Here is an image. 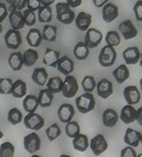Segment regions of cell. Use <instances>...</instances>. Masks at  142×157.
Segmentation results:
<instances>
[{
    "label": "cell",
    "instance_id": "2e32d148",
    "mask_svg": "<svg viewBox=\"0 0 142 157\" xmlns=\"http://www.w3.org/2000/svg\"><path fill=\"white\" fill-rule=\"evenodd\" d=\"M75 116V108L69 104V103H64L59 106L58 109V118L62 123H68Z\"/></svg>",
    "mask_w": 142,
    "mask_h": 157
},
{
    "label": "cell",
    "instance_id": "9c48e42d",
    "mask_svg": "<svg viewBox=\"0 0 142 157\" xmlns=\"http://www.w3.org/2000/svg\"><path fill=\"white\" fill-rule=\"evenodd\" d=\"M90 148L95 156H100L108 149V142L103 135H96L90 141Z\"/></svg>",
    "mask_w": 142,
    "mask_h": 157
},
{
    "label": "cell",
    "instance_id": "d590c367",
    "mask_svg": "<svg viewBox=\"0 0 142 157\" xmlns=\"http://www.w3.org/2000/svg\"><path fill=\"white\" fill-rule=\"evenodd\" d=\"M7 119L8 122L12 124V125H18L19 123H22L24 119V116L22 113V111L17 108H13L8 111L7 113Z\"/></svg>",
    "mask_w": 142,
    "mask_h": 157
},
{
    "label": "cell",
    "instance_id": "d4e9b609",
    "mask_svg": "<svg viewBox=\"0 0 142 157\" xmlns=\"http://www.w3.org/2000/svg\"><path fill=\"white\" fill-rule=\"evenodd\" d=\"M38 106H39V102H38V97L37 96H34V94H26L24 97L23 108L27 113L36 112Z\"/></svg>",
    "mask_w": 142,
    "mask_h": 157
},
{
    "label": "cell",
    "instance_id": "f907efd6",
    "mask_svg": "<svg viewBox=\"0 0 142 157\" xmlns=\"http://www.w3.org/2000/svg\"><path fill=\"white\" fill-rule=\"evenodd\" d=\"M136 121L140 124V126H142V106L136 110Z\"/></svg>",
    "mask_w": 142,
    "mask_h": 157
},
{
    "label": "cell",
    "instance_id": "9f6ffc18",
    "mask_svg": "<svg viewBox=\"0 0 142 157\" xmlns=\"http://www.w3.org/2000/svg\"><path fill=\"white\" fill-rule=\"evenodd\" d=\"M2 137H4V134H2V131H1V130H0V140H1V138H2Z\"/></svg>",
    "mask_w": 142,
    "mask_h": 157
},
{
    "label": "cell",
    "instance_id": "6f0895ef",
    "mask_svg": "<svg viewBox=\"0 0 142 157\" xmlns=\"http://www.w3.org/2000/svg\"><path fill=\"white\" fill-rule=\"evenodd\" d=\"M1 32H2V25L0 23V34H1Z\"/></svg>",
    "mask_w": 142,
    "mask_h": 157
},
{
    "label": "cell",
    "instance_id": "d6986e66",
    "mask_svg": "<svg viewBox=\"0 0 142 157\" xmlns=\"http://www.w3.org/2000/svg\"><path fill=\"white\" fill-rule=\"evenodd\" d=\"M91 21H93V17L87 12H79L78 16H76V18H75L76 27L82 32H85L90 27Z\"/></svg>",
    "mask_w": 142,
    "mask_h": 157
},
{
    "label": "cell",
    "instance_id": "8992f818",
    "mask_svg": "<svg viewBox=\"0 0 142 157\" xmlns=\"http://www.w3.org/2000/svg\"><path fill=\"white\" fill-rule=\"evenodd\" d=\"M22 41H23V38H22V34L19 30H14V29H11L6 32L5 34V44L7 48L10 50H18L20 45H22Z\"/></svg>",
    "mask_w": 142,
    "mask_h": 157
},
{
    "label": "cell",
    "instance_id": "603a6c76",
    "mask_svg": "<svg viewBox=\"0 0 142 157\" xmlns=\"http://www.w3.org/2000/svg\"><path fill=\"white\" fill-rule=\"evenodd\" d=\"M117 121H118V115L114 109H107V110L103 111L102 122L104 126H107V128H114V126L117 124Z\"/></svg>",
    "mask_w": 142,
    "mask_h": 157
},
{
    "label": "cell",
    "instance_id": "4fadbf2b",
    "mask_svg": "<svg viewBox=\"0 0 142 157\" xmlns=\"http://www.w3.org/2000/svg\"><path fill=\"white\" fill-rule=\"evenodd\" d=\"M118 17V7L115 4L107 2L102 7V18L105 23H112Z\"/></svg>",
    "mask_w": 142,
    "mask_h": 157
},
{
    "label": "cell",
    "instance_id": "3957f363",
    "mask_svg": "<svg viewBox=\"0 0 142 157\" xmlns=\"http://www.w3.org/2000/svg\"><path fill=\"white\" fill-rule=\"evenodd\" d=\"M116 57L117 53L115 51V47L105 45L102 47L100 56H98V63L102 67H110L116 62Z\"/></svg>",
    "mask_w": 142,
    "mask_h": 157
},
{
    "label": "cell",
    "instance_id": "91938a15",
    "mask_svg": "<svg viewBox=\"0 0 142 157\" xmlns=\"http://www.w3.org/2000/svg\"><path fill=\"white\" fill-rule=\"evenodd\" d=\"M137 156H139V157H142V154H139V155H137Z\"/></svg>",
    "mask_w": 142,
    "mask_h": 157
},
{
    "label": "cell",
    "instance_id": "7402d4cb",
    "mask_svg": "<svg viewBox=\"0 0 142 157\" xmlns=\"http://www.w3.org/2000/svg\"><path fill=\"white\" fill-rule=\"evenodd\" d=\"M61 58V53L56 50H52L50 47H47L44 52V57H43V63L47 65V66H51V67H56L57 63H58V59Z\"/></svg>",
    "mask_w": 142,
    "mask_h": 157
},
{
    "label": "cell",
    "instance_id": "680465c9",
    "mask_svg": "<svg viewBox=\"0 0 142 157\" xmlns=\"http://www.w3.org/2000/svg\"><path fill=\"white\" fill-rule=\"evenodd\" d=\"M140 144L142 145V134H141V138H140Z\"/></svg>",
    "mask_w": 142,
    "mask_h": 157
},
{
    "label": "cell",
    "instance_id": "7bdbcfd3",
    "mask_svg": "<svg viewBox=\"0 0 142 157\" xmlns=\"http://www.w3.org/2000/svg\"><path fill=\"white\" fill-rule=\"evenodd\" d=\"M23 16H24V20H25V25H26V26H33V25L36 24L37 18H36V14H34L33 11L26 8V10H24Z\"/></svg>",
    "mask_w": 142,
    "mask_h": 157
},
{
    "label": "cell",
    "instance_id": "cb8c5ba5",
    "mask_svg": "<svg viewBox=\"0 0 142 157\" xmlns=\"http://www.w3.org/2000/svg\"><path fill=\"white\" fill-rule=\"evenodd\" d=\"M26 92H27V85L23 79H17L16 82H13L11 94L14 98H24L26 96Z\"/></svg>",
    "mask_w": 142,
    "mask_h": 157
},
{
    "label": "cell",
    "instance_id": "f35d334b",
    "mask_svg": "<svg viewBox=\"0 0 142 157\" xmlns=\"http://www.w3.org/2000/svg\"><path fill=\"white\" fill-rule=\"evenodd\" d=\"M105 43L109 46H118L121 43V37L118 34V32L116 31H108L107 36H105Z\"/></svg>",
    "mask_w": 142,
    "mask_h": 157
},
{
    "label": "cell",
    "instance_id": "681fc988",
    "mask_svg": "<svg viewBox=\"0 0 142 157\" xmlns=\"http://www.w3.org/2000/svg\"><path fill=\"white\" fill-rule=\"evenodd\" d=\"M82 1H83V0H66L68 5H69L70 7H72V8L81 6V5H82Z\"/></svg>",
    "mask_w": 142,
    "mask_h": 157
},
{
    "label": "cell",
    "instance_id": "ba28073f",
    "mask_svg": "<svg viewBox=\"0 0 142 157\" xmlns=\"http://www.w3.org/2000/svg\"><path fill=\"white\" fill-rule=\"evenodd\" d=\"M40 145H41V142H40L39 136L36 132H31V134L25 136V138H24V148L27 152L36 154L40 149Z\"/></svg>",
    "mask_w": 142,
    "mask_h": 157
},
{
    "label": "cell",
    "instance_id": "74e56055",
    "mask_svg": "<svg viewBox=\"0 0 142 157\" xmlns=\"http://www.w3.org/2000/svg\"><path fill=\"white\" fill-rule=\"evenodd\" d=\"M96 84L97 82L94 76H85L82 80V87L85 92H93L96 89Z\"/></svg>",
    "mask_w": 142,
    "mask_h": 157
},
{
    "label": "cell",
    "instance_id": "d6a6232c",
    "mask_svg": "<svg viewBox=\"0 0 142 157\" xmlns=\"http://www.w3.org/2000/svg\"><path fill=\"white\" fill-rule=\"evenodd\" d=\"M41 36H43V40L53 43L57 39V27L53 25H44Z\"/></svg>",
    "mask_w": 142,
    "mask_h": 157
},
{
    "label": "cell",
    "instance_id": "ab89813d",
    "mask_svg": "<svg viewBox=\"0 0 142 157\" xmlns=\"http://www.w3.org/2000/svg\"><path fill=\"white\" fill-rule=\"evenodd\" d=\"M45 134H46L47 138H49V141H55L56 138H58L61 134H62V131H61V129H59V125L57 124V123H53V124H51V125L49 126L46 129V131H45Z\"/></svg>",
    "mask_w": 142,
    "mask_h": 157
},
{
    "label": "cell",
    "instance_id": "44dd1931",
    "mask_svg": "<svg viewBox=\"0 0 142 157\" xmlns=\"http://www.w3.org/2000/svg\"><path fill=\"white\" fill-rule=\"evenodd\" d=\"M140 138H141V132H139L137 130L134 129H127L126 134H124V138L123 141L127 145H130L133 148H137L140 144Z\"/></svg>",
    "mask_w": 142,
    "mask_h": 157
},
{
    "label": "cell",
    "instance_id": "5b68a950",
    "mask_svg": "<svg viewBox=\"0 0 142 157\" xmlns=\"http://www.w3.org/2000/svg\"><path fill=\"white\" fill-rule=\"evenodd\" d=\"M24 124L27 129H31L33 131H37L43 129V126L45 124L44 118L41 117L40 115L36 113V112H30L24 117Z\"/></svg>",
    "mask_w": 142,
    "mask_h": 157
},
{
    "label": "cell",
    "instance_id": "60d3db41",
    "mask_svg": "<svg viewBox=\"0 0 142 157\" xmlns=\"http://www.w3.org/2000/svg\"><path fill=\"white\" fill-rule=\"evenodd\" d=\"M14 155V145L11 142H5L0 145V157H12Z\"/></svg>",
    "mask_w": 142,
    "mask_h": 157
},
{
    "label": "cell",
    "instance_id": "c3c4849f",
    "mask_svg": "<svg viewBox=\"0 0 142 157\" xmlns=\"http://www.w3.org/2000/svg\"><path fill=\"white\" fill-rule=\"evenodd\" d=\"M7 17H8L7 6L4 2H0V23H2Z\"/></svg>",
    "mask_w": 142,
    "mask_h": 157
},
{
    "label": "cell",
    "instance_id": "6da1fadb",
    "mask_svg": "<svg viewBox=\"0 0 142 157\" xmlns=\"http://www.w3.org/2000/svg\"><path fill=\"white\" fill-rule=\"evenodd\" d=\"M75 102H76L77 110L81 113L91 112L95 109V105H96V101H95V97L93 92H84L83 94L78 96Z\"/></svg>",
    "mask_w": 142,
    "mask_h": 157
},
{
    "label": "cell",
    "instance_id": "e0dca14e",
    "mask_svg": "<svg viewBox=\"0 0 142 157\" xmlns=\"http://www.w3.org/2000/svg\"><path fill=\"white\" fill-rule=\"evenodd\" d=\"M120 119L124 123V124H130L136 121V109L134 105L132 104H127L122 108L121 113H120Z\"/></svg>",
    "mask_w": 142,
    "mask_h": 157
},
{
    "label": "cell",
    "instance_id": "bcb514c9",
    "mask_svg": "<svg viewBox=\"0 0 142 157\" xmlns=\"http://www.w3.org/2000/svg\"><path fill=\"white\" fill-rule=\"evenodd\" d=\"M121 157H136L137 156V154H136V151L133 147H130V145H128L127 148L121 150Z\"/></svg>",
    "mask_w": 142,
    "mask_h": 157
},
{
    "label": "cell",
    "instance_id": "8fae6325",
    "mask_svg": "<svg viewBox=\"0 0 142 157\" xmlns=\"http://www.w3.org/2000/svg\"><path fill=\"white\" fill-rule=\"evenodd\" d=\"M96 91H97V94H98L100 98L107 99L114 92V85H112V83H111L110 80L103 78L100 82H97V84H96Z\"/></svg>",
    "mask_w": 142,
    "mask_h": 157
},
{
    "label": "cell",
    "instance_id": "8d00e7d4",
    "mask_svg": "<svg viewBox=\"0 0 142 157\" xmlns=\"http://www.w3.org/2000/svg\"><path fill=\"white\" fill-rule=\"evenodd\" d=\"M79 129H81V128H79V124L77 123V122L70 121V122L66 123V126H65V134H66V136H68L69 138H73V137H76V136L81 132Z\"/></svg>",
    "mask_w": 142,
    "mask_h": 157
},
{
    "label": "cell",
    "instance_id": "52a82bcc",
    "mask_svg": "<svg viewBox=\"0 0 142 157\" xmlns=\"http://www.w3.org/2000/svg\"><path fill=\"white\" fill-rule=\"evenodd\" d=\"M103 39V36L101 31L94 27H89L85 31V37H84V43L88 45L89 48H95L97 47Z\"/></svg>",
    "mask_w": 142,
    "mask_h": 157
},
{
    "label": "cell",
    "instance_id": "816d5d0a",
    "mask_svg": "<svg viewBox=\"0 0 142 157\" xmlns=\"http://www.w3.org/2000/svg\"><path fill=\"white\" fill-rule=\"evenodd\" d=\"M109 0H93V2H94V5L96 6V7H103L107 2H108Z\"/></svg>",
    "mask_w": 142,
    "mask_h": 157
},
{
    "label": "cell",
    "instance_id": "f5cc1de1",
    "mask_svg": "<svg viewBox=\"0 0 142 157\" xmlns=\"http://www.w3.org/2000/svg\"><path fill=\"white\" fill-rule=\"evenodd\" d=\"M55 2V0H40V4L44 6H51Z\"/></svg>",
    "mask_w": 142,
    "mask_h": 157
},
{
    "label": "cell",
    "instance_id": "1f68e13d",
    "mask_svg": "<svg viewBox=\"0 0 142 157\" xmlns=\"http://www.w3.org/2000/svg\"><path fill=\"white\" fill-rule=\"evenodd\" d=\"M89 47L84 41H79L73 48V55L78 60H85L89 57Z\"/></svg>",
    "mask_w": 142,
    "mask_h": 157
},
{
    "label": "cell",
    "instance_id": "f1b7e54d",
    "mask_svg": "<svg viewBox=\"0 0 142 157\" xmlns=\"http://www.w3.org/2000/svg\"><path fill=\"white\" fill-rule=\"evenodd\" d=\"M38 102H39V105L41 108H49V106H51L52 102H53V94L47 87L40 90L39 94H38Z\"/></svg>",
    "mask_w": 142,
    "mask_h": 157
},
{
    "label": "cell",
    "instance_id": "4316f807",
    "mask_svg": "<svg viewBox=\"0 0 142 157\" xmlns=\"http://www.w3.org/2000/svg\"><path fill=\"white\" fill-rule=\"evenodd\" d=\"M112 76H114V78H115V80L117 82L118 84H122L129 78L130 72L128 70L126 64H121L118 67H116L115 70L112 71Z\"/></svg>",
    "mask_w": 142,
    "mask_h": 157
},
{
    "label": "cell",
    "instance_id": "836d02e7",
    "mask_svg": "<svg viewBox=\"0 0 142 157\" xmlns=\"http://www.w3.org/2000/svg\"><path fill=\"white\" fill-rule=\"evenodd\" d=\"M62 86H63V80L59 77H51L47 79L46 87L52 92V94H58L62 92Z\"/></svg>",
    "mask_w": 142,
    "mask_h": 157
},
{
    "label": "cell",
    "instance_id": "4dcf8cb0",
    "mask_svg": "<svg viewBox=\"0 0 142 157\" xmlns=\"http://www.w3.org/2000/svg\"><path fill=\"white\" fill-rule=\"evenodd\" d=\"M38 58H39V55H38V52L36 50H33V47L27 48L23 53L24 65L27 66V67H31V66H33V64L37 63Z\"/></svg>",
    "mask_w": 142,
    "mask_h": 157
},
{
    "label": "cell",
    "instance_id": "7dc6e473",
    "mask_svg": "<svg viewBox=\"0 0 142 157\" xmlns=\"http://www.w3.org/2000/svg\"><path fill=\"white\" fill-rule=\"evenodd\" d=\"M40 6H41L40 0H27L26 1V7L29 8V10H31V11H33V12L38 11Z\"/></svg>",
    "mask_w": 142,
    "mask_h": 157
},
{
    "label": "cell",
    "instance_id": "11a10c76",
    "mask_svg": "<svg viewBox=\"0 0 142 157\" xmlns=\"http://www.w3.org/2000/svg\"><path fill=\"white\" fill-rule=\"evenodd\" d=\"M139 63H140V66L142 67V52H141V58H140V62H139Z\"/></svg>",
    "mask_w": 142,
    "mask_h": 157
},
{
    "label": "cell",
    "instance_id": "f546056e",
    "mask_svg": "<svg viewBox=\"0 0 142 157\" xmlns=\"http://www.w3.org/2000/svg\"><path fill=\"white\" fill-rule=\"evenodd\" d=\"M8 65L13 71H20L24 65L23 53L22 52H13L8 57Z\"/></svg>",
    "mask_w": 142,
    "mask_h": 157
},
{
    "label": "cell",
    "instance_id": "7a4b0ae2",
    "mask_svg": "<svg viewBox=\"0 0 142 157\" xmlns=\"http://www.w3.org/2000/svg\"><path fill=\"white\" fill-rule=\"evenodd\" d=\"M56 14L58 21L65 25H69L72 21H75L76 14L71 10V7L68 5V2H58L56 5Z\"/></svg>",
    "mask_w": 142,
    "mask_h": 157
},
{
    "label": "cell",
    "instance_id": "b9f144b4",
    "mask_svg": "<svg viewBox=\"0 0 142 157\" xmlns=\"http://www.w3.org/2000/svg\"><path fill=\"white\" fill-rule=\"evenodd\" d=\"M13 85V80L11 78H0V94H10Z\"/></svg>",
    "mask_w": 142,
    "mask_h": 157
},
{
    "label": "cell",
    "instance_id": "484cf974",
    "mask_svg": "<svg viewBox=\"0 0 142 157\" xmlns=\"http://www.w3.org/2000/svg\"><path fill=\"white\" fill-rule=\"evenodd\" d=\"M26 41L31 47H38L43 41L41 32L38 29H31L26 36Z\"/></svg>",
    "mask_w": 142,
    "mask_h": 157
},
{
    "label": "cell",
    "instance_id": "9a60e30c",
    "mask_svg": "<svg viewBox=\"0 0 142 157\" xmlns=\"http://www.w3.org/2000/svg\"><path fill=\"white\" fill-rule=\"evenodd\" d=\"M57 70L59 71L62 75L64 76H68L70 75L71 72L75 69V64L72 62V59L69 58L68 56H61V58L58 59V63H57Z\"/></svg>",
    "mask_w": 142,
    "mask_h": 157
},
{
    "label": "cell",
    "instance_id": "ee69618b",
    "mask_svg": "<svg viewBox=\"0 0 142 157\" xmlns=\"http://www.w3.org/2000/svg\"><path fill=\"white\" fill-rule=\"evenodd\" d=\"M26 1L27 0H7V4L11 11H23L24 7H26Z\"/></svg>",
    "mask_w": 142,
    "mask_h": 157
},
{
    "label": "cell",
    "instance_id": "83f0119b",
    "mask_svg": "<svg viewBox=\"0 0 142 157\" xmlns=\"http://www.w3.org/2000/svg\"><path fill=\"white\" fill-rule=\"evenodd\" d=\"M47 79H49V75H47V71L43 67H37L34 69L32 72V80L40 86H44L46 84Z\"/></svg>",
    "mask_w": 142,
    "mask_h": 157
},
{
    "label": "cell",
    "instance_id": "e575fe53",
    "mask_svg": "<svg viewBox=\"0 0 142 157\" xmlns=\"http://www.w3.org/2000/svg\"><path fill=\"white\" fill-rule=\"evenodd\" d=\"M38 20L41 24H49L52 20V11L50 6H40L38 10Z\"/></svg>",
    "mask_w": 142,
    "mask_h": 157
},
{
    "label": "cell",
    "instance_id": "ac0fdd59",
    "mask_svg": "<svg viewBox=\"0 0 142 157\" xmlns=\"http://www.w3.org/2000/svg\"><path fill=\"white\" fill-rule=\"evenodd\" d=\"M8 20H10V25L12 29L14 30H22L24 29L25 25V20H24V16L22 11H11L8 14Z\"/></svg>",
    "mask_w": 142,
    "mask_h": 157
},
{
    "label": "cell",
    "instance_id": "ffe728a7",
    "mask_svg": "<svg viewBox=\"0 0 142 157\" xmlns=\"http://www.w3.org/2000/svg\"><path fill=\"white\" fill-rule=\"evenodd\" d=\"M72 147H73L75 150L81 151V152L87 151V149L90 147V141H89L87 135L79 132L76 137H73L72 138Z\"/></svg>",
    "mask_w": 142,
    "mask_h": 157
},
{
    "label": "cell",
    "instance_id": "277c9868",
    "mask_svg": "<svg viewBox=\"0 0 142 157\" xmlns=\"http://www.w3.org/2000/svg\"><path fill=\"white\" fill-rule=\"evenodd\" d=\"M78 83L77 79L73 76L68 75L65 76V79L63 80V86H62V94L65 98H72L75 97L78 91Z\"/></svg>",
    "mask_w": 142,
    "mask_h": 157
},
{
    "label": "cell",
    "instance_id": "db71d44e",
    "mask_svg": "<svg viewBox=\"0 0 142 157\" xmlns=\"http://www.w3.org/2000/svg\"><path fill=\"white\" fill-rule=\"evenodd\" d=\"M140 91L142 92V78L140 79Z\"/></svg>",
    "mask_w": 142,
    "mask_h": 157
},
{
    "label": "cell",
    "instance_id": "7c38bea8",
    "mask_svg": "<svg viewBox=\"0 0 142 157\" xmlns=\"http://www.w3.org/2000/svg\"><path fill=\"white\" fill-rule=\"evenodd\" d=\"M123 97L126 99L127 104H132L135 105L141 101V91L137 89L135 85H129V86L124 87L123 90Z\"/></svg>",
    "mask_w": 142,
    "mask_h": 157
},
{
    "label": "cell",
    "instance_id": "30bf717a",
    "mask_svg": "<svg viewBox=\"0 0 142 157\" xmlns=\"http://www.w3.org/2000/svg\"><path fill=\"white\" fill-rule=\"evenodd\" d=\"M118 31L122 34L124 39H133L137 36V29L134 26L133 21L130 19H126L118 25Z\"/></svg>",
    "mask_w": 142,
    "mask_h": 157
},
{
    "label": "cell",
    "instance_id": "f6af8a7d",
    "mask_svg": "<svg viewBox=\"0 0 142 157\" xmlns=\"http://www.w3.org/2000/svg\"><path fill=\"white\" fill-rule=\"evenodd\" d=\"M133 10H134L135 18L137 19V21L142 23V0H139V1L135 2Z\"/></svg>",
    "mask_w": 142,
    "mask_h": 157
},
{
    "label": "cell",
    "instance_id": "5bb4252c",
    "mask_svg": "<svg viewBox=\"0 0 142 157\" xmlns=\"http://www.w3.org/2000/svg\"><path fill=\"white\" fill-rule=\"evenodd\" d=\"M140 58H141V52L139 47L130 46L123 51V59H124V63L128 65L137 64L140 62Z\"/></svg>",
    "mask_w": 142,
    "mask_h": 157
}]
</instances>
